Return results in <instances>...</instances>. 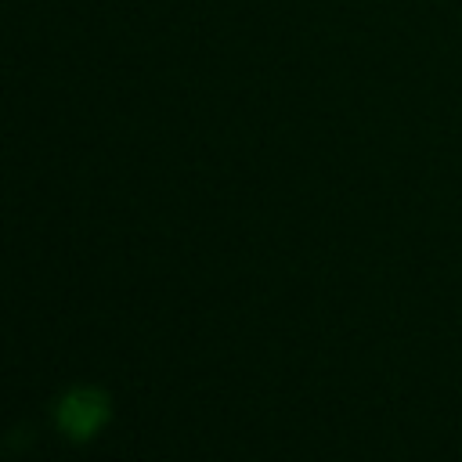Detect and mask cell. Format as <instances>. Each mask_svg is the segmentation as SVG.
Returning <instances> with one entry per match:
<instances>
[{
	"instance_id": "1",
	"label": "cell",
	"mask_w": 462,
	"mask_h": 462,
	"mask_svg": "<svg viewBox=\"0 0 462 462\" xmlns=\"http://www.w3.org/2000/svg\"><path fill=\"white\" fill-rule=\"evenodd\" d=\"M97 419H101V401H97L94 393H76V397H69L65 408H61V422H65L72 433H90V430L97 426Z\"/></svg>"
}]
</instances>
